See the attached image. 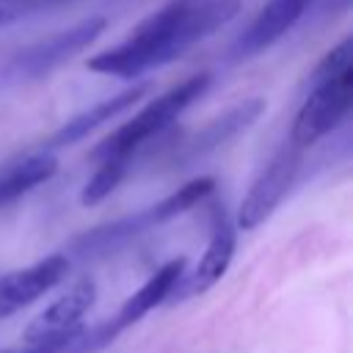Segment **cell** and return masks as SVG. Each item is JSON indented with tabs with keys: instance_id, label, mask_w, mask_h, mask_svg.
Here are the masks:
<instances>
[{
	"instance_id": "3",
	"label": "cell",
	"mask_w": 353,
	"mask_h": 353,
	"mask_svg": "<svg viewBox=\"0 0 353 353\" xmlns=\"http://www.w3.org/2000/svg\"><path fill=\"white\" fill-rule=\"evenodd\" d=\"M210 88V74L199 72L188 80H182L179 85L168 88L165 94H160L157 99H152L143 110H138L130 121H124L121 127H116L108 138H102L94 149H91V160L99 163L105 157H119V154H135V149L141 143H146L149 138L160 135L163 130L171 127V121L179 119V113L185 108H190L204 91Z\"/></svg>"
},
{
	"instance_id": "16",
	"label": "cell",
	"mask_w": 353,
	"mask_h": 353,
	"mask_svg": "<svg viewBox=\"0 0 353 353\" xmlns=\"http://www.w3.org/2000/svg\"><path fill=\"white\" fill-rule=\"evenodd\" d=\"M212 190H215V179H212V176H196V179L185 182V185H182V188H176L171 196H165L163 201L152 204L157 226H160V223H165V221L179 218L182 212H188L190 207H196L199 201H204Z\"/></svg>"
},
{
	"instance_id": "2",
	"label": "cell",
	"mask_w": 353,
	"mask_h": 353,
	"mask_svg": "<svg viewBox=\"0 0 353 353\" xmlns=\"http://www.w3.org/2000/svg\"><path fill=\"white\" fill-rule=\"evenodd\" d=\"M353 102V39H342L323 55L309 77V94L301 102L290 138L298 146H312L334 132Z\"/></svg>"
},
{
	"instance_id": "19",
	"label": "cell",
	"mask_w": 353,
	"mask_h": 353,
	"mask_svg": "<svg viewBox=\"0 0 353 353\" xmlns=\"http://www.w3.org/2000/svg\"><path fill=\"white\" fill-rule=\"evenodd\" d=\"M63 3H66V0H63Z\"/></svg>"
},
{
	"instance_id": "8",
	"label": "cell",
	"mask_w": 353,
	"mask_h": 353,
	"mask_svg": "<svg viewBox=\"0 0 353 353\" xmlns=\"http://www.w3.org/2000/svg\"><path fill=\"white\" fill-rule=\"evenodd\" d=\"M97 301V284L91 279H80L74 281L63 295H58L44 312H39L22 331V342L25 345H36V342H50L58 336H69L74 331H80V317L94 306Z\"/></svg>"
},
{
	"instance_id": "5",
	"label": "cell",
	"mask_w": 353,
	"mask_h": 353,
	"mask_svg": "<svg viewBox=\"0 0 353 353\" xmlns=\"http://www.w3.org/2000/svg\"><path fill=\"white\" fill-rule=\"evenodd\" d=\"M301 160H303V146H298L292 138H287L273 152V157L265 163V168L248 188L245 199L240 201V212H237L240 229H245V232L256 229L259 223H265L273 215V210L281 204V199L292 188V182L301 171Z\"/></svg>"
},
{
	"instance_id": "7",
	"label": "cell",
	"mask_w": 353,
	"mask_h": 353,
	"mask_svg": "<svg viewBox=\"0 0 353 353\" xmlns=\"http://www.w3.org/2000/svg\"><path fill=\"white\" fill-rule=\"evenodd\" d=\"M234 248H237V226L223 212H218L215 223H212L210 243H207L201 259L196 262V268L190 273L182 270V276L176 279V284H174L168 298L171 301H182L188 295H201V292L212 290L223 279V273L229 270Z\"/></svg>"
},
{
	"instance_id": "17",
	"label": "cell",
	"mask_w": 353,
	"mask_h": 353,
	"mask_svg": "<svg viewBox=\"0 0 353 353\" xmlns=\"http://www.w3.org/2000/svg\"><path fill=\"white\" fill-rule=\"evenodd\" d=\"M58 3H63V0H0V28L19 22L41 8H52Z\"/></svg>"
},
{
	"instance_id": "1",
	"label": "cell",
	"mask_w": 353,
	"mask_h": 353,
	"mask_svg": "<svg viewBox=\"0 0 353 353\" xmlns=\"http://www.w3.org/2000/svg\"><path fill=\"white\" fill-rule=\"evenodd\" d=\"M240 11V0H168L146 17L116 47L85 61L91 72L135 80L149 69L165 66L185 55L193 44L229 25Z\"/></svg>"
},
{
	"instance_id": "4",
	"label": "cell",
	"mask_w": 353,
	"mask_h": 353,
	"mask_svg": "<svg viewBox=\"0 0 353 353\" xmlns=\"http://www.w3.org/2000/svg\"><path fill=\"white\" fill-rule=\"evenodd\" d=\"M105 25H108L105 17H88L66 30H58L47 39L33 41L30 47L19 50L0 66V88L28 85V83H36V80L52 74L58 66H63L77 52H83L105 30Z\"/></svg>"
},
{
	"instance_id": "6",
	"label": "cell",
	"mask_w": 353,
	"mask_h": 353,
	"mask_svg": "<svg viewBox=\"0 0 353 353\" xmlns=\"http://www.w3.org/2000/svg\"><path fill=\"white\" fill-rule=\"evenodd\" d=\"M152 226H157L154 221V210H138L130 215H121L116 221L99 223L88 232H80L77 237L69 240L66 245V259H77V262H97L105 256H113L116 251L127 248L132 240H138L141 234H146Z\"/></svg>"
},
{
	"instance_id": "13",
	"label": "cell",
	"mask_w": 353,
	"mask_h": 353,
	"mask_svg": "<svg viewBox=\"0 0 353 353\" xmlns=\"http://www.w3.org/2000/svg\"><path fill=\"white\" fill-rule=\"evenodd\" d=\"M55 171H58V157L47 149L8 160L6 165H0V207L17 201L36 185L52 179Z\"/></svg>"
},
{
	"instance_id": "14",
	"label": "cell",
	"mask_w": 353,
	"mask_h": 353,
	"mask_svg": "<svg viewBox=\"0 0 353 353\" xmlns=\"http://www.w3.org/2000/svg\"><path fill=\"white\" fill-rule=\"evenodd\" d=\"M185 265H188V259H185V256H176V259H168L163 268H157L154 276H149L146 284H143L141 290H135V292L121 303L119 314L113 317V323L119 325V331H124L127 325H132V323H138L143 314H149L154 306H160V303L171 295L176 279H179L182 270H185Z\"/></svg>"
},
{
	"instance_id": "9",
	"label": "cell",
	"mask_w": 353,
	"mask_h": 353,
	"mask_svg": "<svg viewBox=\"0 0 353 353\" xmlns=\"http://www.w3.org/2000/svg\"><path fill=\"white\" fill-rule=\"evenodd\" d=\"M69 273V259L63 254H50L28 268L0 276V320L30 306L52 287H58Z\"/></svg>"
},
{
	"instance_id": "15",
	"label": "cell",
	"mask_w": 353,
	"mask_h": 353,
	"mask_svg": "<svg viewBox=\"0 0 353 353\" xmlns=\"http://www.w3.org/2000/svg\"><path fill=\"white\" fill-rule=\"evenodd\" d=\"M130 163H132V154H119V157H105V160H99L94 176L85 182V188H83V193H80V204L94 207V204L105 201V199L119 188V182L127 176Z\"/></svg>"
},
{
	"instance_id": "11",
	"label": "cell",
	"mask_w": 353,
	"mask_h": 353,
	"mask_svg": "<svg viewBox=\"0 0 353 353\" xmlns=\"http://www.w3.org/2000/svg\"><path fill=\"white\" fill-rule=\"evenodd\" d=\"M312 3L314 0H268L259 8V14L251 19V25L234 39L232 58L234 61L254 58L256 52L276 44L287 30L295 28V22L309 11Z\"/></svg>"
},
{
	"instance_id": "18",
	"label": "cell",
	"mask_w": 353,
	"mask_h": 353,
	"mask_svg": "<svg viewBox=\"0 0 353 353\" xmlns=\"http://www.w3.org/2000/svg\"><path fill=\"white\" fill-rule=\"evenodd\" d=\"M3 353H19V350H3Z\"/></svg>"
},
{
	"instance_id": "10",
	"label": "cell",
	"mask_w": 353,
	"mask_h": 353,
	"mask_svg": "<svg viewBox=\"0 0 353 353\" xmlns=\"http://www.w3.org/2000/svg\"><path fill=\"white\" fill-rule=\"evenodd\" d=\"M262 113H265V99H259V97L243 99L240 105L229 108V110L221 113L218 119L207 121V124L176 152V160H174V163H176L179 168H188L190 163H196V160L212 154L215 149H221V146H226L232 138H237L243 130H248Z\"/></svg>"
},
{
	"instance_id": "12",
	"label": "cell",
	"mask_w": 353,
	"mask_h": 353,
	"mask_svg": "<svg viewBox=\"0 0 353 353\" xmlns=\"http://www.w3.org/2000/svg\"><path fill=\"white\" fill-rule=\"evenodd\" d=\"M149 91H152V80H141V83H132L130 88H124L121 94H113V97H108V99L91 105L88 110H83V113L72 116L66 124H61V127L44 141L41 149L55 152V149H63V146H72V143L83 141L88 132H94V130L102 127L105 121H110V119L121 116L124 110H130V108H132L138 99H143Z\"/></svg>"
}]
</instances>
